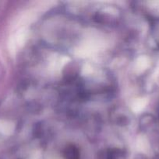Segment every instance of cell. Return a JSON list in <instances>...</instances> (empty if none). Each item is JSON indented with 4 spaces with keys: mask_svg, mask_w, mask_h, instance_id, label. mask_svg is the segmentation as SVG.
Here are the masks:
<instances>
[{
    "mask_svg": "<svg viewBox=\"0 0 159 159\" xmlns=\"http://www.w3.org/2000/svg\"><path fill=\"white\" fill-rule=\"evenodd\" d=\"M65 157L66 159H79L80 153L77 148L73 145L67 147L65 150Z\"/></svg>",
    "mask_w": 159,
    "mask_h": 159,
    "instance_id": "obj_1",
    "label": "cell"
}]
</instances>
